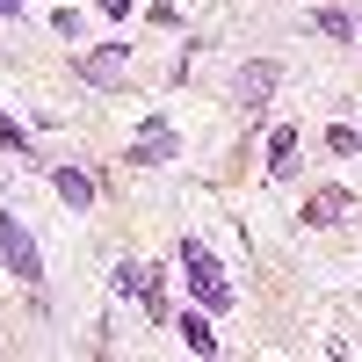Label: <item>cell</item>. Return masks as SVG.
I'll list each match as a JSON object with an SVG mask.
<instances>
[{
  "label": "cell",
  "instance_id": "cell-1",
  "mask_svg": "<svg viewBox=\"0 0 362 362\" xmlns=\"http://www.w3.org/2000/svg\"><path fill=\"white\" fill-rule=\"evenodd\" d=\"M181 276H189V290H196V305L203 312H232L239 305V290H232V276H225V261L203 247V239H181Z\"/></svg>",
  "mask_w": 362,
  "mask_h": 362
},
{
  "label": "cell",
  "instance_id": "cell-2",
  "mask_svg": "<svg viewBox=\"0 0 362 362\" xmlns=\"http://www.w3.org/2000/svg\"><path fill=\"white\" fill-rule=\"evenodd\" d=\"M0 261H8L15 283H29V290L44 283V254H37V239H29V225L15 218V210H0Z\"/></svg>",
  "mask_w": 362,
  "mask_h": 362
},
{
  "label": "cell",
  "instance_id": "cell-3",
  "mask_svg": "<svg viewBox=\"0 0 362 362\" xmlns=\"http://www.w3.org/2000/svg\"><path fill=\"white\" fill-rule=\"evenodd\" d=\"M73 73H80L87 87H124V80H131V44H95V51H80Z\"/></svg>",
  "mask_w": 362,
  "mask_h": 362
},
{
  "label": "cell",
  "instance_id": "cell-4",
  "mask_svg": "<svg viewBox=\"0 0 362 362\" xmlns=\"http://www.w3.org/2000/svg\"><path fill=\"white\" fill-rule=\"evenodd\" d=\"M116 290L138 297L153 319H167V297H160V268H153V261H124V268H116Z\"/></svg>",
  "mask_w": 362,
  "mask_h": 362
},
{
  "label": "cell",
  "instance_id": "cell-5",
  "mask_svg": "<svg viewBox=\"0 0 362 362\" xmlns=\"http://www.w3.org/2000/svg\"><path fill=\"white\" fill-rule=\"evenodd\" d=\"M174 124H167V116H153V124H138V138H131V167H167L174 160Z\"/></svg>",
  "mask_w": 362,
  "mask_h": 362
},
{
  "label": "cell",
  "instance_id": "cell-6",
  "mask_svg": "<svg viewBox=\"0 0 362 362\" xmlns=\"http://www.w3.org/2000/svg\"><path fill=\"white\" fill-rule=\"evenodd\" d=\"M276 80H283L276 58H254V66H239V109L261 116V109H268V95H276Z\"/></svg>",
  "mask_w": 362,
  "mask_h": 362
},
{
  "label": "cell",
  "instance_id": "cell-7",
  "mask_svg": "<svg viewBox=\"0 0 362 362\" xmlns=\"http://www.w3.org/2000/svg\"><path fill=\"white\" fill-rule=\"evenodd\" d=\"M348 210H355V196L326 181V189H312V196H305V225H341Z\"/></svg>",
  "mask_w": 362,
  "mask_h": 362
},
{
  "label": "cell",
  "instance_id": "cell-8",
  "mask_svg": "<svg viewBox=\"0 0 362 362\" xmlns=\"http://www.w3.org/2000/svg\"><path fill=\"white\" fill-rule=\"evenodd\" d=\"M268 174H276V181L297 174V124H276V131H268Z\"/></svg>",
  "mask_w": 362,
  "mask_h": 362
},
{
  "label": "cell",
  "instance_id": "cell-9",
  "mask_svg": "<svg viewBox=\"0 0 362 362\" xmlns=\"http://www.w3.org/2000/svg\"><path fill=\"white\" fill-rule=\"evenodd\" d=\"M51 189L66 196V210H87V203H95V181H87L80 167H58V174H51Z\"/></svg>",
  "mask_w": 362,
  "mask_h": 362
},
{
  "label": "cell",
  "instance_id": "cell-10",
  "mask_svg": "<svg viewBox=\"0 0 362 362\" xmlns=\"http://www.w3.org/2000/svg\"><path fill=\"white\" fill-rule=\"evenodd\" d=\"M181 341H189L196 355H218V334H210V319H203V312H181Z\"/></svg>",
  "mask_w": 362,
  "mask_h": 362
},
{
  "label": "cell",
  "instance_id": "cell-11",
  "mask_svg": "<svg viewBox=\"0 0 362 362\" xmlns=\"http://www.w3.org/2000/svg\"><path fill=\"white\" fill-rule=\"evenodd\" d=\"M312 29H319V37H334V44H348V37H355V15H341V8H319V15H312Z\"/></svg>",
  "mask_w": 362,
  "mask_h": 362
},
{
  "label": "cell",
  "instance_id": "cell-12",
  "mask_svg": "<svg viewBox=\"0 0 362 362\" xmlns=\"http://www.w3.org/2000/svg\"><path fill=\"white\" fill-rule=\"evenodd\" d=\"M0 153H15V160H22V153H29V131H22V124H15V116H0Z\"/></svg>",
  "mask_w": 362,
  "mask_h": 362
},
{
  "label": "cell",
  "instance_id": "cell-13",
  "mask_svg": "<svg viewBox=\"0 0 362 362\" xmlns=\"http://www.w3.org/2000/svg\"><path fill=\"white\" fill-rule=\"evenodd\" d=\"M326 145H334V153L348 160V153H355V145H362V138H355V124H334V131H326Z\"/></svg>",
  "mask_w": 362,
  "mask_h": 362
},
{
  "label": "cell",
  "instance_id": "cell-14",
  "mask_svg": "<svg viewBox=\"0 0 362 362\" xmlns=\"http://www.w3.org/2000/svg\"><path fill=\"white\" fill-rule=\"evenodd\" d=\"M102 15H109V22H124V15H131V0H102Z\"/></svg>",
  "mask_w": 362,
  "mask_h": 362
},
{
  "label": "cell",
  "instance_id": "cell-15",
  "mask_svg": "<svg viewBox=\"0 0 362 362\" xmlns=\"http://www.w3.org/2000/svg\"><path fill=\"white\" fill-rule=\"evenodd\" d=\"M0 15H22V0H0Z\"/></svg>",
  "mask_w": 362,
  "mask_h": 362
},
{
  "label": "cell",
  "instance_id": "cell-16",
  "mask_svg": "<svg viewBox=\"0 0 362 362\" xmlns=\"http://www.w3.org/2000/svg\"><path fill=\"white\" fill-rule=\"evenodd\" d=\"M355 37H362V22H355Z\"/></svg>",
  "mask_w": 362,
  "mask_h": 362
}]
</instances>
